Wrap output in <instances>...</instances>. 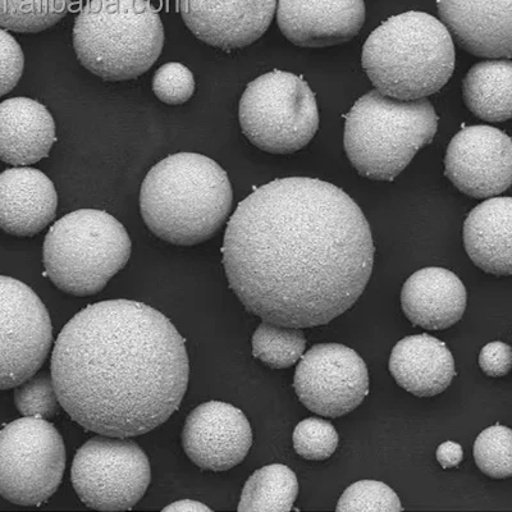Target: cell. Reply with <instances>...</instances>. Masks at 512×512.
<instances>
[{
  "instance_id": "5bb4252c",
  "label": "cell",
  "mask_w": 512,
  "mask_h": 512,
  "mask_svg": "<svg viewBox=\"0 0 512 512\" xmlns=\"http://www.w3.org/2000/svg\"><path fill=\"white\" fill-rule=\"evenodd\" d=\"M182 445L199 468L226 472L248 456L253 431L240 409L226 402L209 401L187 416Z\"/></svg>"
},
{
  "instance_id": "e575fe53",
  "label": "cell",
  "mask_w": 512,
  "mask_h": 512,
  "mask_svg": "<svg viewBox=\"0 0 512 512\" xmlns=\"http://www.w3.org/2000/svg\"><path fill=\"white\" fill-rule=\"evenodd\" d=\"M164 511H176V512H209L212 511L208 506L201 504L198 501L182 500L177 501L175 504L169 505Z\"/></svg>"
},
{
  "instance_id": "9c48e42d",
  "label": "cell",
  "mask_w": 512,
  "mask_h": 512,
  "mask_svg": "<svg viewBox=\"0 0 512 512\" xmlns=\"http://www.w3.org/2000/svg\"><path fill=\"white\" fill-rule=\"evenodd\" d=\"M66 448L47 419L24 416L0 431V496L12 504L38 506L61 486Z\"/></svg>"
},
{
  "instance_id": "52a82bcc",
  "label": "cell",
  "mask_w": 512,
  "mask_h": 512,
  "mask_svg": "<svg viewBox=\"0 0 512 512\" xmlns=\"http://www.w3.org/2000/svg\"><path fill=\"white\" fill-rule=\"evenodd\" d=\"M131 239L116 218L96 209L76 210L45 236L43 262L50 281L73 296H91L127 264Z\"/></svg>"
},
{
  "instance_id": "603a6c76",
  "label": "cell",
  "mask_w": 512,
  "mask_h": 512,
  "mask_svg": "<svg viewBox=\"0 0 512 512\" xmlns=\"http://www.w3.org/2000/svg\"><path fill=\"white\" fill-rule=\"evenodd\" d=\"M510 59H493L470 68L465 76V104L475 116L488 122H505L511 118Z\"/></svg>"
},
{
  "instance_id": "5b68a950",
  "label": "cell",
  "mask_w": 512,
  "mask_h": 512,
  "mask_svg": "<svg viewBox=\"0 0 512 512\" xmlns=\"http://www.w3.org/2000/svg\"><path fill=\"white\" fill-rule=\"evenodd\" d=\"M163 45L162 18L149 0H89L73 26L77 59L105 81L144 75Z\"/></svg>"
},
{
  "instance_id": "2e32d148",
  "label": "cell",
  "mask_w": 512,
  "mask_h": 512,
  "mask_svg": "<svg viewBox=\"0 0 512 512\" xmlns=\"http://www.w3.org/2000/svg\"><path fill=\"white\" fill-rule=\"evenodd\" d=\"M278 26L292 44L324 48L354 39L365 22L364 0H278Z\"/></svg>"
},
{
  "instance_id": "44dd1931",
  "label": "cell",
  "mask_w": 512,
  "mask_h": 512,
  "mask_svg": "<svg viewBox=\"0 0 512 512\" xmlns=\"http://www.w3.org/2000/svg\"><path fill=\"white\" fill-rule=\"evenodd\" d=\"M390 372L399 386L418 397L440 395L456 377L451 351L427 333L405 337L393 347Z\"/></svg>"
},
{
  "instance_id": "ffe728a7",
  "label": "cell",
  "mask_w": 512,
  "mask_h": 512,
  "mask_svg": "<svg viewBox=\"0 0 512 512\" xmlns=\"http://www.w3.org/2000/svg\"><path fill=\"white\" fill-rule=\"evenodd\" d=\"M56 123L43 104L30 98L0 103V160L27 167L47 158L56 143Z\"/></svg>"
},
{
  "instance_id": "e0dca14e",
  "label": "cell",
  "mask_w": 512,
  "mask_h": 512,
  "mask_svg": "<svg viewBox=\"0 0 512 512\" xmlns=\"http://www.w3.org/2000/svg\"><path fill=\"white\" fill-rule=\"evenodd\" d=\"M438 13L466 52L483 58H511V0H437Z\"/></svg>"
},
{
  "instance_id": "484cf974",
  "label": "cell",
  "mask_w": 512,
  "mask_h": 512,
  "mask_svg": "<svg viewBox=\"0 0 512 512\" xmlns=\"http://www.w3.org/2000/svg\"><path fill=\"white\" fill-rule=\"evenodd\" d=\"M303 329L274 326L263 322L253 336V355L273 369L292 367L304 355Z\"/></svg>"
},
{
  "instance_id": "d6a6232c",
  "label": "cell",
  "mask_w": 512,
  "mask_h": 512,
  "mask_svg": "<svg viewBox=\"0 0 512 512\" xmlns=\"http://www.w3.org/2000/svg\"><path fill=\"white\" fill-rule=\"evenodd\" d=\"M479 367L488 377L507 376L511 369V347L504 342L484 346L479 355Z\"/></svg>"
},
{
  "instance_id": "8992f818",
  "label": "cell",
  "mask_w": 512,
  "mask_h": 512,
  "mask_svg": "<svg viewBox=\"0 0 512 512\" xmlns=\"http://www.w3.org/2000/svg\"><path fill=\"white\" fill-rule=\"evenodd\" d=\"M437 128L438 116L428 99L399 100L373 90L346 118V154L359 175L391 182L432 143Z\"/></svg>"
},
{
  "instance_id": "7402d4cb",
  "label": "cell",
  "mask_w": 512,
  "mask_h": 512,
  "mask_svg": "<svg viewBox=\"0 0 512 512\" xmlns=\"http://www.w3.org/2000/svg\"><path fill=\"white\" fill-rule=\"evenodd\" d=\"M511 198H492L470 212L464 245L472 262L495 276H511Z\"/></svg>"
},
{
  "instance_id": "277c9868",
  "label": "cell",
  "mask_w": 512,
  "mask_h": 512,
  "mask_svg": "<svg viewBox=\"0 0 512 512\" xmlns=\"http://www.w3.org/2000/svg\"><path fill=\"white\" fill-rule=\"evenodd\" d=\"M361 62L374 88L384 96L424 99L451 79L454 40L436 17L424 12L401 13L372 32Z\"/></svg>"
},
{
  "instance_id": "30bf717a",
  "label": "cell",
  "mask_w": 512,
  "mask_h": 512,
  "mask_svg": "<svg viewBox=\"0 0 512 512\" xmlns=\"http://www.w3.org/2000/svg\"><path fill=\"white\" fill-rule=\"evenodd\" d=\"M71 479L86 506L123 511L132 509L145 496L152 482V469L136 442L100 434L77 451Z\"/></svg>"
},
{
  "instance_id": "f546056e",
  "label": "cell",
  "mask_w": 512,
  "mask_h": 512,
  "mask_svg": "<svg viewBox=\"0 0 512 512\" xmlns=\"http://www.w3.org/2000/svg\"><path fill=\"white\" fill-rule=\"evenodd\" d=\"M336 428L327 420L308 418L297 424L294 431V447L306 460H326L335 454L338 446Z\"/></svg>"
},
{
  "instance_id": "d6986e66",
  "label": "cell",
  "mask_w": 512,
  "mask_h": 512,
  "mask_svg": "<svg viewBox=\"0 0 512 512\" xmlns=\"http://www.w3.org/2000/svg\"><path fill=\"white\" fill-rule=\"evenodd\" d=\"M464 283L443 268H424L405 282L401 306L414 326L443 331L460 322L466 309Z\"/></svg>"
},
{
  "instance_id": "f1b7e54d",
  "label": "cell",
  "mask_w": 512,
  "mask_h": 512,
  "mask_svg": "<svg viewBox=\"0 0 512 512\" xmlns=\"http://www.w3.org/2000/svg\"><path fill=\"white\" fill-rule=\"evenodd\" d=\"M16 408L24 416L52 419L62 408L54 388L52 374L40 373L27 379L15 390Z\"/></svg>"
},
{
  "instance_id": "1f68e13d",
  "label": "cell",
  "mask_w": 512,
  "mask_h": 512,
  "mask_svg": "<svg viewBox=\"0 0 512 512\" xmlns=\"http://www.w3.org/2000/svg\"><path fill=\"white\" fill-rule=\"evenodd\" d=\"M24 67L25 57L21 45L9 32L0 29V96L16 88Z\"/></svg>"
},
{
  "instance_id": "cb8c5ba5",
  "label": "cell",
  "mask_w": 512,
  "mask_h": 512,
  "mask_svg": "<svg viewBox=\"0 0 512 512\" xmlns=\"http://www.w3.org/2000/svg\"><path fill=\"white\" fill-rule=\"evenodd\" d=\"M299 482L288 466L274 464L256 470L246 482L240 512H288L294 509Z\"/></svg>"
},
{
  "instance_id": "4316f807",
  "label": "cell",
  "mask_w": 512,
  "mask_h": 512,
  "mask_svg": "<svg viewBox=\"0 0 512 512\" xmlns=\"http://www.w3.org/2000/svg\"><path fill=\"white\" fill-rule=\"evenodd\" d=\"M511 441V429L504 425H493L479 434L474 445L475 463L488 477H511Z\"/></svg>"
},
{
  "instance_id": "9a60e30c",
  "label": "cell",
  "mask_w": 512,
  "mask_h": 512,
  "mask_svg": "<svg viewBox=\"0 0 512 512\" xmlns=\"http://www.w3.org/2000/svg\"><path fill=\"white\" fill-rule=\"evenodd\" d=\"M277 0H178L182 20L196 38L212 47H248L262 38Z\"/></svg>"
},
{
  "instance_id": "7c38bea8",
  "label": "cell",
  "mask_w": 512,
  "mask_h": 512,
  "mask_svg": "<svg viewBox=\"0 0 512 512\" xmlns=\"http://www.w3.org/2000/svg\"><path fill=\"white\" fill-rule=\"evenodd\" d=\"M294 388L303 405L313 413L340 418L358 408L368 396V368L350 347L315 345L301 356Z\"/></svg>"
},
{
  "instance_id": "6da1fadb",
  "label": "cell",
  "mask_w": 512,
  "mask_h": 512,
  "mask_svg": "<svg viewBox=\"0 0 512 512\" xmlns=\"http://www.w3.org/2000/svg\"><path fill=\"white\" fill-rule=\"evenodd\" d=\"M223 265L250 314L274 326L313 328L340 317L372 276V231L358 204L315 178L269 182L228 222Z\"/></svg>"
},
{
  "instance_id": "83f0119b",
  "label": "cell",
  "mask_w": 512,
  "mask_h": 512,
  "mask_svg": "<svg viewBox=\"0 0 512 512\" xmlns=\"http://www.w3.org/2000/svg\"><path fill=\"white\" fill-rule=\"evenodd\" d=\"M340 512H397L402 511L400 498L387 484L377 480H360L347 488L338 501Z\"/></svg>"
},
{
  "instance_id": "3957f363",
  "label": "cell",
  "mask_w": 512,
  "mask_h": 512,
  "mask_svg": "<svg viewBox=\"0 0 512 512\" xmlns=\"http://www.w3.org/2000/svg\"><path fill=\"white\" fill-rule=\"evenodd\" d=\"M233 194L226 171L205 155L177 153L150 169L140 191L146 226L169 244L212 239L230 216Z\"/></svg>"
},
{
  "instance_id": "4fadbf2b",
  "label": "cell",
  "mask_w": 512,
  "mask_h": 512,
  "mask_svg": "<svg viewBox=\"0 0 512 512\" xmlns=\"http://www.w3.org/2000/svg\"><path fill=\"white\" fill-rule=\"evenodd\" d=\"M511 154V139L504 131L465 127L448 145L446 177L465 195L493 198L511 186Z\"/></svg>"
},
{
  "instance_id": "7a4b0ae2",
  "label": "cell",
  "mask_w": 512,
  "mask_h": 512,
  "mask_svg": "<svg viewBox=\"0 0 512 512\" xmlns=\"http://www.w3.org/2000/svg\"><path fill=\"white\" fill-rule=\"evenodd\" d=\"M52 378L61 406L102 436L153 431L175 413L189 384L184 338L166 315L131 300L86 306L59 333Z\"/></svg>"
},
{
  "instance_id": "d4e9b609",
  "label": "cell",
  "mask_w": 512,
  "mask_h": 512,
  "mask_svg": "<svg viewBox=\"0 0 512 512\" xmlns=\"http://www.w3.org/2000/svg\"><path fill=\"white\" fill-rule=\"evenodd\" d=\"M72 0H0V26L21 34L50 29L70 11Z\"/></svg>"
},
{
  "instance_id": "ac0fdd59",
  "label": "cell",
  "mask_w": 512,
  "mask_h": 512,
  "mask_svg": "<svg viewBox=\"0 0 512 512\" xmlns=\"http://www.w3.org/2000/svg\"><path fill=\"white\" fill-rule=\"evenodd\" d=\"M57 208L56 187L39 169L0 173V230L17 237L38 235L54 221Z\"/></svg>"
},
{
  "instance_id": "4dcf8cb0",
  "label": "cell",
  "mask_w": 512,
  "mask_h": 512,
  "mask_svg": "<svg viewBox=\"0 0 512 512\" xmlns=\"http://www.w3.org/2000/svg\"><path fill=\"white\" fill-rule=\"evenodd\" d=\"M153 91L160 102L169 105L184 104L195 93L194 75L184 64H163L153 77Z\"/></svg>"
},
{
  "instance_id": "836d02e7",
  "label": "cell",
  "mask_w": 512,
  "mask_h": 512,
  "mask_svg": "<svg viewBox=\"0 0 512 512\" xmlns=\"http://www.w3.org/2000/svg\"><path fill=\"white\" fill-rule=\"evenodd\" d=\"M463 459L464 451L459 443L447 441L437 448V460L443 469L455 468Z\"/></svg>"
},
{
  "instance_id": "ba28073f",
  "label": "cell",
  "mask_w": 512,
  "mask_h": 512,
  "mask_svg": "<svg viewBox=\"0 0 512 512\" xmlns=\"http://www.w3.org/2000/svg\"><path fill=\"white\" fill-rule=\"evenodd\" d=\"M242 132L271 154L299 152L319 128L317 99L303 77L272 71L251 81L239 108Z\"/></svg>"
},
{
  "instance_id": "8fae6325",
  "label": "cell",
  "mask_w": 512,
  "mask_h": 512,
  "mask_svg": "<svg viewBox=\"0 0 512 512\" xmlns=\"http://www.w3.org/2000/svg\"><path fill=\"white\" fill-rule=\"evenodd\" d=\"M47 308L25 283L0 276V391L34 377L52 347Z\"/></svg>"
}]
</instances>
